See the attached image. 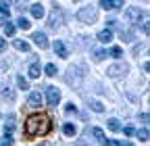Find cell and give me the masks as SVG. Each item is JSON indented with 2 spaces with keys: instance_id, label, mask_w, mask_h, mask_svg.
Here are the masks:
<instances>
[{
  "instance_id": "1",
  "label": "cell",
  "mask_w": 150,
  "mask_h": 146,
  "mask_svg": "<svg viewBox=\"0 0 150 146\" xmlns=\"http://www.w3.org/2000/svg\"><path fill=\"white\" fill-rule=\"evenodd\" d=\"M52 132V121L48 115H42V113H38V115H31L27 117L25 125H23V136L25 140H33L38 136H46Z\"/></svg>"
},
{
  "instance_id": "2",
  "label": "cell",
  "mask_w": 150,
  "mask_h": 146,
  "mask_svg": "<svg viewBox=\"0 0 150 146\" xmlns=\"http://www.w3.org/2000/svg\"><path fill=\"white\" fill-rule=\"evenodd\" d=\"M77 19L81 23H94L98 19V9L96 6H83L79 13H77Z\"/></svg>"
},
{
  "instance_id": "3",
  "label": "cell",
  "mask_w": 150,
  "mask_h": 146,
  "mask_svg": "<svg viewBox=\"0 0 150 146\" xmlns=\"http://www.w3.org/2000/svg\"><path fill=\"white\" fill-rule=\"evenodd\" d=\"M81 79H83L81 69H79V67H69L67 75H65V82H67L69 86H79V84H81Z\"/></svg>"
},
{
  "instance_id": "4",
  "label": "cell",
  "mask_w": 150,
  "mask_h": 146,
  "mask_svg": "<svg viewBox=\"0 0 150 146\" xmlns=\"http://www.w3.org/2000/svg\"><path fill=\"white\" fill-rule=\"evenodd\" d=\"M61 21H63V11L61 9H52V13L48 17V27L50 29H56V27L61 25Z\"/></svg>"
},
{
  "instance_id": "5",
  "label": "cell",
  "mask_w": 150,
  "mask_h": 146,
  "mask_svg": "<svg viewBox=\"0 0 150 146\" xmlns=\"http://www.w3.org/2000/svg\"><path fill=\"white\" fill-rule=\"evenodd\" d=\"M125 73H127V65H123V63L110 65L106 69V75H110V77H119V75H125Z\"/></svg>"
},
{
  "instance_id": "6",
  "label": "cell",
  "mask_w": 150,
  "mask_h": 146,
  "mask_svg": "<svg viewBox=\"0 0 150 146\" xmlns=\"http://www.w3.org/2000/svg\"><path fill=\"white\" fill-rule=\"evenodd\" d=\"M31 40L35 42V46H40L42 50H46L50 44H48V38H46V33H42V31H33L31 33Z\"/></svg>"
},
{
  "instance_id": "7",
  "label": "cell",
  "mask_w": 150,
  "mask_h": 146,
  "mask_svg": "<svg viewBox=\"0 0 150 146\" xmlns=\"http://www.w3.org/2000/svg\"><path fill=\"white\" fill-rule=\"evenodd\" d=\"M140 17H142V11H140L138 6H129V9L125 11V19H127L129 23H138Z\"/></svg>"
},
{
  "instance_id": "8",
  "label": "cell",
  "mask_w": 150,
  "mask_h": 146,
  "mask_svg": "<svg viewBox=\"0 0 150 146\" xmlns=\"http://www.w3.org/2000/svg\"><path fill=\"white\" fill-rule=\"evenodd\" d=\"M46 98H48V104L50 106H56L59 104V100H61V92L56 88H48L46 90Z\"/></svg>"
},
{
  "instance_id": "9",
  "label": "cell",
  "mask_w": 150,
  "mask_h": 146,
  "mask_svg": "<svg viewBox=\"0 0 150 146\" xmlns=\"http://www.w3.org/2000/svg\"><path fill=\"white\" fill-rule=\"evenodd\" d=\"M42 102H44V98H42V94H40V92H31V94H29L27 104H29L31 108H40V106H42Z\"/></svg>"
},
{
  "instance_id": "10",
  "label": "cell",
  "mask_w": 150,
  "mask_h": 146,
  "mask_svg": "<svg viewBox=\"0 0 150 146\" xmlns=\"http://www.w3.org/2000/svg\"><path fill=\"white\" fill-rule=\"evenodd\" d=\"M54 52H56V57H61V59H67L69 57V50H67V46H65L63 40H56L54 42Z\"/></svg>"
},
{
  "instance_id": "11",
  "label": "cell",
  "mask_w": 150,
  "mask_h": 146,
  "mask_svg": "<svg viewBox=\"0 0 150 146\" xmlns=\"http://www.w3.org/2000/svg\"><path fill=\"white\" fill-rule=\"evenodd\" d=\"M100 6H102V9H106V11L121 9V6H123V0H100Z\"/></svg>"
},
{
  "instance_id": "12",
  "label": "cell",
  "mask_w": 150,
  "mask_h": 146,
  "mask_svg": "<svg viewBox=\"0 0 150 146\" xmlns=\"http://www.w3.org/2000/svg\"><path fill=\"white\" fill-rule=\"evenodd\" d=\"M0 96H2V100H8V102L15 100V92L8 86H4V84H0Z\"/></svg>"
},
{
  "instance_id": "13",
  "label": "cell",
  "mask_w": 150,
  "mask_h": 146,
  "mask_svg": "<svg viewBox=\"0 0 150 146\" xmlns=\"http://www.w3.org/2000/svg\"><path fill=\"white\" fill-rule=\"evenodd\" d=\"M8 17H11V9L4 4V0H0V25L4 21H8Z\"/></svg>"
},
{
  "instance_id": "14",
  "label": "cell",
  "mask_w": 150,
  "mask_h": 146,
  "mask_svg": "<svg viewBox=\"0 0 150 146\" xmlns=\"http://www.w3.org/2000/svg\"><path fill=\"white\" fill-rule=\"evenodd\" d=\"M29 11H31V17H33V19H42V17H44V6H42V4H31Z\"/></svg>"
},
{
  "instance_id": "15",
  "label": "cell",
  "mask_w": 150,
  "mask_h": 146,
  "mask_svg": "<svg viewBox=\"0 0 150 146\" xmlns=\"http://www.w3.org/2000/svg\"><path fill=\"white\" fill-rule=\"evenodd\" d=\"M98 40H100L102 44H108V42L112 40V31H110V29H102V31L98 33Z\"/></svg>"
},
{
  "instance_id": "16",
  "label": "cell",
  "mask_w": 150,
  "mask_h": 146,
  "mask_svg": "<svg viewBox=\"0 0 150 146\" xmlns=\"http://www.w3.org/2000/svg\"><path fill=\"white\" fill-rule=\"evenodd\" d=\"M13 127H15V115L6 117V127H4V136H13Z\"/></svg>"
},
{
  "instance_id": "17",
  "label": "cell",
  "mask_w": 150,
  "mask_h": 146,
  "mask_svg": "<svg viewBox=\"0 0 150 146\" xmlns=\"http://www.w3.org/2000/svg\"><path fill=\"white\" fill-rule=\"evenodd\" d=\"M92 136L96 138L98 144H104V140H106V136H104V132L100 130V127H94V130H92Z\"/></svg>"
},
{
  "instance_id": "18",
  "label": "cell",
  "mask_w": 150,
  "mask_h": 146,
  "mask_svg": "<svg viewBox=\"0 0 150 146\" xmlns=\"http://www.w3.org/2000/svg\"><path fill=\"white\" fill-rule=\"evenodd\" d=\"M63 134L71 138V136H75V134H77V127H75L73 123H65V125H63Z\"/></svg>"
},
{
  "instance_id": "19",
  "label": "cell",
  "mask_w": 150,
  "mask_h": 146,
  "mask_svg": "<svg viewBox=\"0 0 150 146\" xmlns=\"http://www.w3.org/2000/svg\"><path fill=\"white\" fill-rule=\"evenodd\" d=\"M104 144L106 146H131L129 140H108V138L104 140Z\"/></svg>"
},
{
  "instance_id": "20",
  "label": "cell",
  "mask_w": 150,
  "mask_h": 146,
  "mask_svg": "<svg viewBox=\"0 0 150 146\" xmlns=\"http://www.w3.org/2000/svg\"><path fill=\"white\" fill-rule=\"evenodd\" d=\"M13 46H15L17 50H21V52H29V44L23 42V40H13Z\"/></svg>"
},
{
  "instance_id": "21",
  "label": "cell",
  "mask_w": 150,
  "mask_h": 146,
  "mask_svg": "<svg viewBox=\"0 0 150 146\" xmlns=\"http://www.w3.org/2000/svg\"><path fill=\"white\" fill-rule=\"evenodd\" d=\"M40 73H42V71H40V65L33 63V65L29 67V77H31V79H38V77H40Z\"/></svg>"
},
{
  "instance_id": "22",
  "label": "cell",
  "mask_w": 150,
  "mask_h": 146,
  "mask_svg": "<svg viewBox=\"0 0 150 146\" xmlns=\"http://www.w3.org/2000/svg\"><path fill=\"white\" fill-rule=\"evenodd\" d=\"M17 27L25 31V29H29V27H31V23L25 19V17H19V19H17Z\"/></svg>"
},
{
  "instance_id": "23",
  "label": "cell",
  "mask_w": 150,
  "mask_h": 146,
  "mask_svg": "<svg viewBox=\"0 0 150 146\" xmlns=\"http://www.w3.org/2000/svg\"><path fill=\"white\" fill-rule=\"evenodd\" d=\"M17 86L21 88V90H29V82H27L23 75H17Z\"/></svg>"
},
{
  "instance_id": "24",
  "label": "cell",
  "mask_w": 150,
  "mask_h": 146,
  "mask_svg": "<svg viewBox=\"0 0 150 146\" xmlns=\"http://www.w3.org/2000/svg\"><path fill=\"white\" fill-rule=\"evenodd\" d=\"M108 130L110 132H121V123L117 119H108Z\"/></svg>"
},
{
  "instance_id": "25",
  "label": "cell",
  "mask_w": 150,
  "mask_h": 146,
  "mask_svg": "<svg viewBox=\"0 0 150 146\" xmlns=\"http://www.w3.org/2000/svg\"><path fill=\"white\" fill-rule=\"evenodd\" d=\"M2 25H4V33H6V35H15V29H17V27H15L11 21H4Z\"/></svg>"
},
{
  "instance_id": "26",
  "label": "cell",
  "mask_w": 150,
  "mask_h": 146,
  "mask_svg": "<svg viewBox=\"0 0 150 146\" xmlns=\"http://www.w3.org/2000/svg\"><path fill=\"white\" fill-rule=\"evenodd\" d=\"M90 106H92L96 113H102V111H104V104H102V102H98V100H92V102H90Z\"/></svg>"
},
{
  "instance_id": "27",
  "label": "cell",
  "mask_w": 150,
  "mask_h": 146,
  "mask_svg": "<svg viewBox=\"0 0 150 146\" xmlns=\"http://www.w3.org/2000/svg\"><path fill=\"white\" fill-rule=\"evenodd\" d=\"M44 71H46V75H50V77H52V75H56V65H54V63H48Z\"/></svg>"
},
{
  "instance_id": "28",
  "label": "cell",
  "mask_w": 150,
  "mask_h": 146,
  "mask_svg": "<svg viewBox=\"0 0 150 146\" xmlns=\"http://www.w3.org/2000/svg\"><path fill=\"white\" fill-rule=\"evenodd\" d=\"M121 54H123V50H121L119 46H112V48H110V57H115V59H121Z\"/></svg>"
},
{
  "instance_id": "29",
  "label": "cell",
  "mask_w": 150,
  "mask_h": 146,
  "mask_svg": "<svg viewBox=\"0 0 150 146\" xmlns=\"http://www.w3.org/2000/svg\"><path fill=\"white\" fill-rule=\"evenodd\" d=\"M136 136H138V138H140V140H144V142H148V138H150V136H148V132H146V130H138V132H136Z\"/></svg>"
},
{
  "instance_id": "30",
  "label": "cell",
  "mask_w": 150,
  "mask_h": 146,
  "mask_svg": "<svg viewBox=\"0 0 150 146\" xmlns=\"http://www.w3.org/2000/svg\"><path fill=\"white\" fill-rule=\"evenodd\" d=\"M104 57H106L104 50H94V61H102Z\"/></svg>"
},
{
  "instance_id": "31",
  "label": "cell",
  "mask_w": 150,
  "mask_h": 146,
  "mask_svg": "<svg viewBox=\"0 0 150 146\" xmlns=\"http://www.w3.org/2000/svg\"><path fill=\"white\" fill-rule=\"evenodd\" d=\"M75 111H77V106H75L73 102H67V104H65V113L71 115V113H75Z\"/></svg>"
},
{
  "instance_id": "32",
  "label": "cell",
  "mask_w": 150,
  "mask_h": 146,
  "mask_svg": "<svg viewBox=\"0 0 150 146\" xmlns=\"http://www.w3.org/2000/svg\"><path fill=\"white\" fill-rule=\"evenodd\" d=\"M123 134H125V136H134V134H136V130H134V127H125Z\"/></svg>"
},
{
  "instance_id": "33",
  "label": "cell",
  "mask_w": 150,
  "mask_h": 146,
  "mask_svg": "<svg viewBox=\"0 0 150 146\" xmlns=\"http://www.w3.org/2000/svg\"><path fill=\"white\" fill-rule=\"evenodd\" d=\"M6 48V42H4V38H0V52H2Z\"/></svg>"
},
{
  "instance_id": "34",
  "label": "cell",
  "mask_w": 150,
  "mask_h": 146,
  "mask_svg": "<svg viewBox=\"0 0 150 146\" xmlns=\"http://www.w3.org/2000/svg\"><path fill=\"white\" fill-rule=\"evenodd\" d=\"M140 119H142L144 123H148V113H142V115H140Z\"/></svg>"
},
{
  "instance_id": "35",
  "label": "cell",
  "mask_w": 150,
  "mask_h": 146,
  "mask_svg": "<svg viewBox=\"0 0 150 146\" xmlns=\"http://www.w3.org/2000/svg\"><path fill=\"white\" fill-rule=\"evenodd\" d=\"M142 48H144V44H140V46H136V48H134V54H138V52H140Z\"/></svg>"
}]
</instances>
